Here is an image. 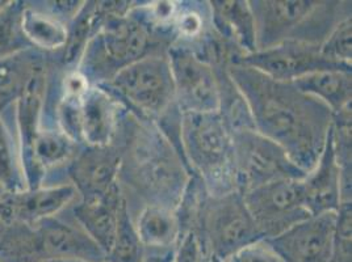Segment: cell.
<instances>
[{"label": "cell", "instance_id": "30", "mask_svg": "<svg viewBox=\"0 0 352 262\" xmlns=\"http://www.w3.org/2000/svg\"><path fill=\"white\" fill-rule=\"evenodd\" d=\"M0 187L3 191L25 189L20 155L16 151L11 132L0 113Z\"/></svg>", "mask_w": 352, "mask_h": 262}, {"label": "cell", "instance_id": "26", "mask_svg": "<svg viewBox=\"0 0 352 262\" xmlns=\"http://www.w3.org/2000/svg\"><path fill=\"white\" fill-rule=\"evenodd\" d=\"M82 145L74 142L56 128H43L38 131L33 147L37 169L46 177L47 171L67 165L78 155Z\"/></svg>", "mask_w": 352, "mask_h": 262}, {"label": "cell", "instance_id": "36", "mask_svg": "<svg viewBox=\"0 0 352 262\" xmlns=\"http://www.w3.org/2000/svg\"><path fill=\"white\" fill-rule=\"evenodd\" d=\"M45 262H86V261H80V260H66V259H63V260H50V261H45Z\"/></svg>", "mask_w": 352, "mask_h": 262}, {"label": "cell", "instance_id": "11", "mask_svg": "<svg viewBox=\"0 0 352 262\" xmlns=\"http://www.w3.org/2000/svg\"><path fill=\"white\" fill-rule=\"evenodd\" d=\"M264 239H272L309 218L302 180H280L242 194Z\"/></svg>", "mask_w": 352, "mask_h": 262}, {"label": "cell", "instance_id": "7", "mask_svg": "<svg viewBox=\"0 0 352 262\" xmlns=\"http://www.w3.org/2000/svg\"><path fill=\"white\" fill-rule=\"evenodd\" d=\"M133 115L154 123L175 109V87L167 50L140 59L102 84Z\"/></svg>", "mask_w": 352, "mask_h": 262}, {"label": "cell", "instance_id": "22", "mask_svg": "<svg viewBox=\"0 0 352 262\" xmlns=\"http://www.w3.org/2000/svg\"><path fill=\"white\" fill-rule=\"evenodd\" d=\"M301 92L324 104L333 115L351 105L352 73L346 70H322L292 82Z\"/></svg>", "mask_w": 352, "mask_h": 262}, {"label": "cell", "instance_id": "4", "mask_svg": "<svg viewBox=\"0 0 352 262\" xmlns=\"http://www.w3.org/2000/svg\"><path fill=\"white\" fill-rule=\"evenodd\" d=\"M249 3L255 20L258 50L288 41L321 45L338 23L351 17V1L252 0Z\"/></svg>", "mask_w": 352, "mask_h": 262}, {"label": "cell", "instance_id": "3", "mask_svg": "<svg viewBox=\"0 0 352 262\" xmlns=\"http://www.w3.org/2000/svg\"><path fill=\"white\" fill-rule=\"evenodd\" d=\"M137 3L125 16H104L100 29L86 46L75 70L91 86L108 83L129 64L173 45L151 29L138 14Z\"/></svg>", "mask_w": 352, "mask_h": 262}, {"label": "cell", "instance_id": "15", "mask_svg": "<svg viewBox=\"0 0 352 262\" xmlns=\"http://www.w3.org/2000/svg\"><path fill=\"white\" fill-rule=\"evenodd\" d=\"M121 152L116 143L104 147L82 146L67 165V177L80 197L107 194L120 187Z\"/></svg>", "mask_w": 352, "mask_h": 262}, {"label": "cell", "instance_id": "37", "mask_svg": "<svg viewBox=\"0 0 352 262\" xmlns=\"http://www.w3.org/2000/svg\"><path fill=\"white\" fill-rule=\"evenodd\" d=\"M6 3H7L6 0H4V1H3V0H0V10L4 7V4H6Z\"/></svg>", "mask_w": 352, "mask_h": 262}, {"label": "cell", "instance_id": "23", "mask_svg": "<svg viewBox=\"0 0 352 262\" xmlns=\"http://www.w3.org/2000/svg\"><path fill=\"white\" fill-rule=\"evenodd\" d=\"M99 1H85L79 12L67 24V40L59 51V63L66 71L75 70L89 40L103 24Z\"/></svg>", "mask_w": 352, "mask_h": 262}, {"label": "cell", "instance_id": "24", "mask_svg": "<svg viewBox=\"0 0 352 262\" xmlns=\"http://www.w3.org/2000/svg\"><path fill=\"white\" fill-rule=\"evenodd\" d=\"M133 219L144 247L175 248L180 239V226L175 211L157 206H145Z\"/></svg>", "mask_w": 352, "mask_h": 262}, {"label": "cell", "instance_id": "10", "mask_svg": "<svg viewBox=\"0 0 352 262\" xmlns=\"http://www.w3.org/2000/svg\"><path fill=\"white\" fill-rule=\"evenodd\" d=\"M167 56L182 113H208L220 109L219 80L214 67L190 46L173 44Z\"/></svg>", "mask_w": 352, "mask_h": 262}, {"label": "cell", "instance_id": "28", "mask_svg": "<svg viewBox=\"0 0 352 262\" xmlns=\"http://www.w3.org/2000/svg\"><path fill=\"white\" fill-rule=\"evenodd\" d=\"M146 248L144 247L128 204L122 197L118 209V230L107 262H141Z\"/></svg>", "mask_w": 352, "mask_h": 262}, {"label": "cell", "instance_id": "16", "mask_svg": "<svg viewBox=\"0 0 352 262\" xmlns=\"http://www.w3.org/2000/svg\"><path fill=\"white\" fill-rule=\"evenodd\" d=\"M49 71L33 79L25 93L16 102V122L19 131V155L21 169L28 189L44 187L45 177L36 167L33 147L41 129L45 92Z\"/></svg>", "mask_w": 352, "mask_h": 262}, {"label": "cell", "instance_id": "32", "mask_svg": "<svg viewBox=\"0 0 352 262\" xmlns=\"http://www.w3.org/2000/svg\"><path fill=\"white\" fill-rule=\"evenodd\" d=\"M352 202H342L337 211L333 256L330 262H351Z\"/></svg>", "mask_w": 352, "mask_h": 262}, {"label": "cell", "instance_id": "8", "mask_svg": "<svg viewBox=\"0 0 352 262\" xmlns=\"http://www.w3.org/2000/svg\"><path fill=\"white\" fill-rule=\"evenodd\" d=\"M193 233L206 253L226 260L235 250L264 239L239 191L206 195Z\"/></svg>", "mask_w": 352, "mask_h": 262}, {"label": "cell", "instance_id": "21", "mask_svg": "<svg viewBox=\"0 0 352 262\" xmlns=\"http://www.w3.org/2000/svg\"><path fill=\"white\" fill-rule=\"evenodd\" d=\"M47 71L46 53L33 47L0 59V113L15 106L33 79Z\"/></svg>", "mask_w": 352, "mask_h": 262}, {"label": "cell", "instance_id": "1", "mask_svg": "<svg viewBox=\"0 0 352 262\" xmlns=\"http://www.w3.org/2000/svg\"><path fill=\"white\" fill-rule=\"evenodd\" d=\"M228 73L248 104L254 129L308 174L322 154L333 112L294 83L274 80L251 67L229 63Z\"/></svg>", "mask_w": 352, "mask_h": 262}, {"label": "cell", "instance_id": "19", "mask_svg": "<svg viewBox=\"0 0 352 262\" xmlns=\"http://www.w3.org/2000/svg\"><path fill=\"white\" fill-rule=\"evenodd\" d=\"M208 3L212 30L233 50L234 58L255 53L258 50L256 30L249 1L212 0Z\"/></svg>", "mask_w": 352, "mask_h": 262}, {"label": "cell", "instance_id": "18", "mask_svg": "<svg viewBox=\"0 0 352 262\" xmlns=\"http://www.w3.org/2000/svg\"><path fill=\"white\" fill-rule=\"evenodd\" d=\"M302 188L310 215L337 211L343 202L342 169L336 156L331 129L320 159L302 178Z\"/></svg>", "mask_w": 352, "mask_h": 262}, {"label": "cell", "instance_id": "27", "mask_svg": "<svg viewBox=\"0 0 352 262\" xmlns=\"http://www.w3.org/2000/svg\"><path fill=\"white\" fill-rule=\"evenodd\" d=\"M210 25V10L206 1H177L175 17L173 23V30L175 43L174 44L193 45L200 43Z\"/></svg>", "mask_w": 352, "mask_h": 262}, {"label": "cell", "instance_id": "35", "mask_svg": "<svg viewBox=\"0 0 352 262\" xmlns=\"http://www.w3.org/2000/svg\"><path fill=\"white\" fill-rule=\"evenodd\" d=\"M174 252H175V248H164V249L146 248L141 262H173Z\"/></svg>", "mask_w": 352, "mask_h": 262}, {"label": "cell", "instance_id": "25", "mask_svg": "<svg viewBox=\"0 0 352 262\" xmlns=\"http://www.w3.org/2000/svg\"><path fill=\"white\" fill-rule=\"evenodd\" d=\"M21 28L30 46L43 53H59L67 40V25L58 19L25 5Z\"/></svg>", "mask_w": 352, "mask_h": 262}, {"label": "cell", "instance_id": "6", "mask_svg": "<svg viewBox=\"0 0 352 262\" xmlns=\"http://www.w3.org/2000/svg\"><path fill=\"white\" fill-rule=\"evenodd\" d=\"M107 262V254L78 224L52 217L36 224L6 226L0 235V262L50 260Z\"/></svg>", "mask_w": 352, "mask_h": 262}, {"label": "cell", "instance_id": "14", "mask_svg": "<svg viewBox=\"0 0 352 262\" xmlns=\"http://www.w3.org/2000/svg\"><path fill=\"white\" fill-rule=\"evenodd\" d=\"M73 184L40 187L36 189L3 191L0 194V222L11 224H36L56 217L78 195Z\"/></svg>", "mask_w": 352, "mask_h": 262}, {"label": "cell", "instance_id": "2", "mask_svg": "<svg viewBox=\"0 0 352 262\" xmlns=\"http://www.w3.org/2000/svg\"><path fill=\"white\" fill-rule=\"evenodd\" d=\"M121 152L118 184L145 206L175 211L192 174L160 128L126 110L115 142Z\"/></svg>", "mask_w": 352, "mask_h": 262}, {"label": "cell", "instance_id": "5", "mask_svg": "<svg viewBox=\"0 0 352 262\" xmlns=\"http://www.w3.org/2000/svg\"><path fill=\"white\" fill-rule=\"evenodd\" d=\"M180 147L192 175L212 197L236 190L233 134L220 112L182 113Z\"/></svg>", "mask_w": 352, "mask_h": 262}, {"label": "cell", "instance_id": "13", "mask_svg": "<svg viewBox=\"0 0 352 262\" xmlns=\"http://www.w3.org/2000/svg\"><path fill=\"white\" fill-rule=\"evenodd\" d=\"M337 211L310 215L287 231L265 240L279 253L284 262H330Z\"/></svg>", "mask_w": 352, "mask_h": 262}, {"label": "cell", "instance_id": "17", "mask_svg": "<svg viewBox=\"0 0 352 262\" xmlns=\"http://www.w3.org/2000/svg\"><path fill=\"white\" fill-rule=\"evenodd\" d=\"M128 109L100 86H91L80 100L83 146L113 145Z\"/></svg>", "mask_w": 352, "mask_h": 262}, {"label": "cell", "instance_id": "34", "mask_svg": "<svg viewBox=\"0 0 352 262\" xmlns=\"http://www.w3.org/2000/svg\"><path fill=\"white\" fill-rule=\"evenodd\" d=\"M206 256V252L197 235L191 231L180 236L176 243L173 262H204Z\"/></svg>", "mask_w": 352, "mask_h": 262}, {"label": "cell", "instance_id": "33", "mask_svg": "<svg viewBox=\"0 0 352 262\" xmlns=\"http://www.w3.org/2000/svg\"><path fill=\"white\" fill-rule=\"evenodd\" d=\"M225 262H284V260L265 239H262L235 250Z\"/></svg>", "mask_w": 352, "mask_h": 262}, {"label": "cell", "instance_id": "20", "mask_svg": "<svg viewBox=\"0 0 352 262\" xmlns=\"http://www.w3.org/2000/svg\"><path fill=\"white\" fill-rule=\"evenodd\" d=\"M122 200L120 187L107 194L80 197L73 209L76 224L103 249L111 250L118 230V209Z\"/></svg>", "mask_w": 352, "mask_h": 262}, {"label": "cell", "instance_id": "12", "mask_svg": "<svg viewBox=\"0 0 352 262\" xmlns=\"http://www.w3.org/2000/svg\"><path fill=\"white\" fill-rule=\"evenodd\" d=\"M232 63L251 67L274 80L287 83H292L296 79L314 71H351V69L339 67L323 58L320 53V45L296 41L283 43L258 50L249 56L236 57L232 60Z\"/></svg>", "mask_w": 352, "mask_h": 262}, {"label": "cell", "instance_id": "9", "mask_svg": "<svg viewBox=\"0 0 352 262\" xmlns=\"http://www.w3.org/2000/svg\"><path fill=\"white\" fill-rule=\"evenodd\" d=\"M236 190H250L280 180H302L307 172L287 152L255 129L232 130Z\"/></svg>", "mask_w": 352, "mask_h": 262}, {"label": "cell", "instance_id": "31", "mask_svg": "<svg viewBox=\"0 0 352 262\" xmlns=\"http://www.w3.org/2000/svg\"><path fill=\"white\" fill-rule=\"evenodd\" d=\"M323 58L339 67L351 69L352 19L347 17L338 23L320 45Z\"/></svg>", "mask_w": 352, "mask_h": 262}, {"label": "cell", "instance_id": "29", "mask_svg": "<svg viewBox=\"0 0 352 262\" xmlns=\"http://www.w3.org/2000/svg\"><path fill=\"white\" fill-rule=\"evenodd\" d=\"M25 5V1L10 0L0 10V59L32 49L21 28Z\"/></svg>", "mask_w": 352, "mask_h": 262}]
</instances>
